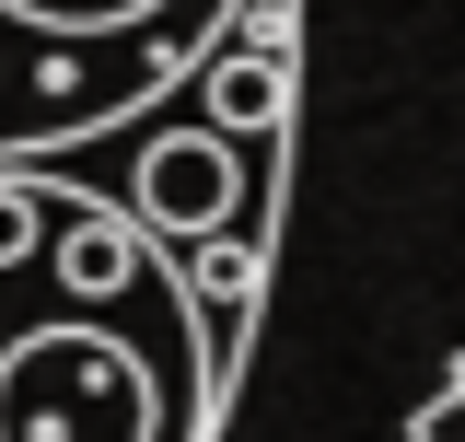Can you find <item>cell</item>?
<instances>
[{
	"label": "cell",
	"instance_id": "cell-1",
	"mask_svg": "<svg viewBox=\"0 0 465 442\" xmlns=\"http://www.w3.org/2000/svg\"><path fill=\"white\" fill-rule=\"evenodd\" d=\"M186 315L140 233L0 164V442H186Z\"/></svg>",
	"mask_w": 465,
	"mask_h": 442
},
{
	"label": "cell",
	"instance_id": "cell-2",
	"mask_svg": "<svg viewBox=\"0 0 465 442\" xmlns=\"http://www.w3.org/2000/svg\"><path fill=\"white\" fill-rule=\"evenodd\" d=\"M407 442H465V385H454V396H430V407H419V431H407Z\"/></svg>",
	"mask_w": 465,
	"mask_h": 442
},
{
	"label": "cell",
	"instance_id": "cell-3",
	"mask_svg": "<svg viewBox=\"0 0 465 442\" xmlns=\"http://www.w3.org/2000/svg\"><path fill=\"white\" fill-rule=\"evenodd\" d=\"M454 385H465V361H454Z\"/></svg>",
	"mask_w": 465,
	"mask_h": 442
}]
</instances>
